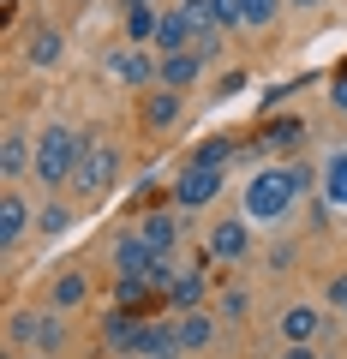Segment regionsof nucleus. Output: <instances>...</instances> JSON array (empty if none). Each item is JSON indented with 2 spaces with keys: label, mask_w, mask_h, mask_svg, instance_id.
<instances>
[{
  "label": "nucleus",
  "mask_w": 347,
  "mask_h": 359,
  "mask_svg": "<svg viewBox=\"0 0 347 359\" xmlns=\"http://www.w3.org/2000/svg\"><path fill=\"white\" fill-rule=\"evenodd\" d=\"M311 186V174L299 162H282V168H264V174L245 180V216L252 222H282L294 210V198Z\"/></svg>",
  "instance_id": "obj_1"
},
{
  "label": "nucleus",
  "mask_w": 347,
  "mask_h": 359,
  "mask_svg": "<svg viewBox=\"0 0 347 359\" xmlns=\"http://www.w3.org/2000/svg\"><path fill=\"white\" fill-rule=\"evenodd\" d=\"M174 335H180V353H198V347L216 341V318L210 311H180L174 318Z\"/></svg>",
  "instance_id": "obj_15"
},
{
  "label": "nucleus",
  "mask_w": 347,
  "mask_h": 359,
  "mask_svg": "<svg viewBox=\"0 0 347 359\" xmlns=\"http://www.w3.org/2000/svg\"><path fill=\"white\" fill-rule=\"evenodd\" d=\"M282 359H318L311 347H282Z\"/></svg>",
  "instance_id": "obj_33"
},
{
  "label": "nucleus",
  "mask_w": 347,
  "mask_h": 359,
  "mask_svg": "<svg viewBox=\"0 0 347 359\" xmlns=\"http://www.w3.org/2000/svg\"><path fill=\"white\" fill-rule=\"evenodd\" d=\"M60 341H66V323H60V311H13V323H6V347L54 353Z\"/></svg>",
  "instance_id": "obj_4"
},
{
  "label": "nucleus",
  "mask_w": 347,
  "mask_h": 359,
  "mask_svg": "<svg viewBox=\"0 0 347 359\" xmlns=\"http://www.w3.org/2000/svg\"><path fill=\"white\" fill-rule=\"evenodd\" d=\"M318 359H335V353H318Z\"/></svg>",
  "instance_id": "obj_37"
},
{
  "label": "nucleus",
  "mask_w": 347,
  "mask_h": 359,
  "mask_svg": "<svg viewBox=\"0 0 347 359\" xmlns=\"http://www.w3.org/2000/svg\"><path fill=\"white\" fill-rule=\"evenodd\" d=\"M120 180V150L108 138H84V156H78V168H72V186L84 198H96V192H108Z\"/></svg>",
  "instance_id": "obj_3"
},
{
  "label": "nucleus",
  "mask_w": 347,
  "mask_h": 359,
  "mask_svg": "<svg viewBox=\"0 0 347 359\" xmlns=\"http://www.w3.org/2000/svg\"><path fill=\"white\" fill-rule=\"evenodd\" d=\"M138 359H180V335H174V323H150Z\"/></svg>",
  "instance_id": "obj_19"
},
{
  "label": "nucleus",
  "mask_w": 347,
  "mask_h": 359,
  "mask_svg": "<svg viewBox=\"0 0 347 359\" xmlns=\"http://www.w3.org/2000/svg\"><path fill=\"white\" fill-rule=\"evenodd\" d=\"M138 233H144V245H150L156 257H168V252H174V240H180V216L156 210V216H144V222H138Z\"/></svg>",
  "instance_id": "obj_17"
},
{
  "label": "nucleus",
  "mask_w": 347,
  "mask_h": 359,
  "mask_svg": "<svg viewBox=\"0 0 347 359\" xmlns=\"http://www.w3.org/2000/svg\"><path fill=\"white\" fill-rule=\"evenodd\" d=\"M108 72H114L120 84H132V90H156L162 84V60H150L144 48H120L114 60H108Z\"/></svg>",
  "instance_id": "obj_8"
},
{
  "label": "nucleus",
  "mask_w": 347,
  "mask_h": 359,
  "mask_svg": "<svg viewBox=\"0 0 347 359\" xmlns=\"http://www.w3.org/2000/svg\"><path fill=\"white\" fill-rule=\"evenodd\" d=\"M25 168H36V144H30L25 132H6V138H0V174L25 180Z\"/></svg>",
  "instance_id": "obj_16"
},
{
  "label": "nucleus",
  "mask_w": 347,
  "mask_h": 359,
  "mask_svg": "<svg viewBox=\"0 0 347 359\" xmlns=\"http://www.w3.org/2000/svg\"><path fill=\"white\" fill-rule=\"evenodd\" d=\"M245 84V72H222V84H216V96H233V90Z\"/></svg>",
  "instance_id": "obj_32"
},
{
  "label": "nucleus",
  "mask_w": 347,
  "mask_h": 359,
  "mask_svg": "<svg viewBox=\"0 0 347 359\" xmlns=\"http://www.w3.org/2000/svg\"><path fill=\"white\" fill-rule=\"evenodd\" d=\"M329 102H335V114H347V72L335 78V90H329Z\"/></svg>",
  "instance_id": "obj_31"
},
{
  "label": "nucleus",
  "mask_w": 347,
  "mask_h": 359,
  "mask_svg": "<svg viewBox=\"0 0 347 359\" xmlns=\"http://www.w3.org/2000/svg\"><path fill=\"white\" fill-rule=\"evenodd\" d=\"M329 306L347 318V269H341V276H329Z\"/></svg>",
  "instance_id": "obj_30"
},
{
  "label": "nucleus",
  "mask_w": 347,
  "mask_h": 359,
  "mask_svg": "<svg viewBox=\"0 0 347 359\" xmlns=\"http://www.w3.org/2000/svg\"><path fill=\"white\" fill-rule=\"evenodd\" d=\"M108 257H114V269H120V276H150V269H156V252L144 245V233H120Z\"/></svg>",
  "instance_id": "obj_14"
},
{
  "label": "nucleus",
  "mask_w": 347,
  "mask_h": 359,
  "mask_svg": "<svg viewBox=\"0 0 347 359\" xmlns=\"http://www.w3.org/2000/svg\"><path fill=\"white\" fill-rule=\"evenodd\" d=\"M25 359H48V353H25Z\"/></svg>",
  "instance_id": "obj_36"
},
{
  "label": "nucleus",
  "mask_w": 347,
  "mask_h": 359,
  "mask_svg": "<svg viewBox=\"0 0 347 359\" xmlns=\"http://www.w3.org/2000/svg\"><path fill=\"white\" fill-rule=\"evenodd\" d=\"M192 162H204V168H228V162H233V138H210V144H198Z\"/></svg>",
  "instance_id": "obj_25"
},
{
  "label": "nucleus",
  "mask_w": 347,
  "mask_h": 359,
  "mask_svg": "<svg viewBox=\"0 0 347 359\" xmlns=\"http://www.w3.org/2000/svg\"><path fill=\"white\" fill-rule=\"evenodd\" d=\"M78 156H84V138H78L66 120H48L42 138H36V168H30V174H36L42 186H72Z\"/></svg>",
  "instance_id": "obj_2"
},
{
  "label": "nucleus",
  "mask_w": 347,
  "mask_h": 359,
  "mask_svg": "<svg viewBox=\"0 0 347 359\" xmlns=\"http://www.w3.org/2000/svg\"><path fill=\"white\" fill-rule=\"evenodd\" d=\"M60 48H66L60 30H54V25H36V30H30V42H25V60H30V66H54V60H60Z\"/></svg>",
  "instance_id": "obj_18"
},
{
  "label": "nucleus",
  "mask_w": 347,
  "mask_h": 359,
  "mask_svg": "<svg viewBox=\"0 0 347 359\" xmlns=\"http://www.w3.org/2000/svg\"><path fill=\"white\" fill-rule=\"evenodd\" d=\"M30 228H36V210H30L25 198H18V192H6V198H0V245L13 252V245L25 240Z\"/></svg>",
  "instance_id": "obj_11"
},
{
  "label": "nucleus",
  "mask_w": 347,
  "mask_h": 359,
  "mask_svg": "<svg viewBox=\"0 0 347 359\" xmlns=\"http://www.w3.org/2000/svg\"><path fill=\"white\" fill-rule=\"evenodd\" d=\"M96 335H102V347H108L114 359H138V347H144V335H150V323H144V311L114 306V311L102 318V330H96Z\"/></svg>",
  "instance_id": "obj_5"
},
{
  "label": "nucleus",
  "mask_w": 347,
  "mask_h": 359,
  "mask_svg": "<svg viewBox=\"0 0 347 359\" xmlns=\"http://www.w3.org/2000/svg\"><path fill=\"white\" fill-rule=\"evenodd\" d=\"M323 335V311L318 306H287L282 311V341L287 347H311Z\"/></svg>",
  "instance_id": "obj_12"
},
{
  "label": "nucleus",
  "mask_w": 347,
  "mask_h": 359,
  "mask_svg": "<svg viewBox=\"0 0 347 359\" xmlns=\"http://www.w3.org/2000/svg\"><path fill=\"white\" fill-rule=\"evenodd\" d=\"M210 25H216V30H240L245 25L240 0H210Z\"/></svg>",
  "instance_id": "obj_28"
},
{
  "label": "nucleus",
  "mask_w": 347,
  "mask_h": 359,
  "mask_svg": "<svg viewBox=\"0 0 347 359\" xmlns=\"http://www.w3.org/2000/svg\"><path fill=\"white\" fill-rule=\"evenodd\" d=\"M180 114H186V96L180 90H144V102H138V120H144V132H174L180 126Z\"/></svg>",
  "instance_id": "obj_7"
},
{
  "label": "nucleus",
  "mask_w": 347,
  "mask_h": 359,
  "mask_svg": "<svg viewBox=\"0 0 347 359\" xmlns=\"http://www.w3.org/2000/svg\"><path fill=\"white\" fill-rule=\"evenodd\" d=\"M180 6H210V0H180Z\"/></svg>",
  "instance_id": "obj_35"
},
{
  "label": "nucleus",
  "mask_w": 347,
  "mask_h": 359,
  "mask_svg": "<svg viewBox=\"0 0 347 359\" xmlns=\"http://www.w3.org/2000/svg\"><path fill=\"white\" fill-rule=\"evenodd\" d=\"M240 13H245V25H252V30H264V25H275L282 0H240Z\"/></svg>",
  "instance_id": "obj_27"
},
{
  "label": "nucleus",
  "mask_w": 347,
  "mask_h": 359,
  "mask_svg": "<svg viewBox=\"0 0 347 359\" xmlns=\"http://www.w3.org/2000/svg\"><path fill=\"white\" fill-rule=\"evenodd\" d=\"M222 186H228V168H204V162H186V174L174 180V204L180 210H204L222 198Z\"/></svg>",
  "instance_id": "obj_6"
},
{
  "label": "nucleus",
  "mask_w": 347,
  "mask_h": 359,
  "mask_svg": "<svg viewBox=\"0 0 347 359\" xmlns=\"http://www.w3.org/2000/svg\"><path fill=\"white\" fill-rule=\"evenodd\" d=\"M245 252H252V228H245L240 216H228V222H216V228H210V257L233 264V257H245Z\"/></svg>",
  "instance_id": "obj_10"
},
{
  "label": "nucleus",
  "mask_w": 347,
  "mask_h": 359,
  "mask_svg": "<svg viewBox=\"0 0 347 359\" xmlns=\"http://www.w3.org/2000/svg\"><path fill=\"white\" fill-rule=\"evenodd\" d=\"M36 228H42V240H54V233L72 228V210H66V204H42L36 210Z\"/></svg>",
  "instance_id": "obj_24"
},
{
  "label": "nucleus",
  "mask_w": 347,
  "mask_h": 359,
  "mask_svg": "<svg viewBox=\"0 0 347 359\" xmlns=\"http://www.w3.org/2000/svg\"><path fill=\"white\" fill-rule=\"evenodd\" d=\"M323 198H329L335 210H347V150H335L329 168H323Z\"/></svg>",
  "instance_id": "obj_22"
},
{
  "label": "nucleus",
  "mask_w": 347,
  "mask_h": 359,
  "mask_svg": "<svg viewBox=\"0 0 347 359\" xmlns=\"http://www.w3.org/2000/svg\"><path fill=\"white\" fill-rule=\"evenodd\" d=\"M287 6H299V13H311V6H323V0H287Z\"/></svg>",
  "instance_id": "obj_34"
},
{
  "label": "nucleus",
  "mask_w": 347,
  "mask_h": 359,
  "mask_svg": "<svg viewBox=\"0 0 347 359\" xmlns=\"http://www.w3.org/2000/svg\"><path fill=\"white\" fill-rule=\"evenodd\" d=\"M245 311H252V299H245L240 287H228V294H222V318H245Z\"/></svg>",
  "instance_id": "obj_29"
},
{
  "label": "nucleus",
  "mask_w": 347,
  "mask_h": 359,
  "mask_svg": "<svg viewBox=\"0 0 347 359\" xmlns=\"http://www.w3.org/2000/svg\"><path fill=\"white\" fill-rule=\"evenodd\" d=\"M198 72H204V54L198 48H180V54H162V90H192L198 84Z\"/></svg>",
  "instance_id": "obj_13"
},
{
  "label": "nucleus",
  "mask_w": 347,
  "mask_h": 359,
  "mask_svg": "<svg viewBox=\"0 0 347 359\" xmlns=\"http://www.w3.org/2000/svg\"><path fill=\"white\" fill-rule=\"evenodd\" d=\"M156 25H162V13H150V0H132V13H126V36H132V48L156 42Z\"/></svg>",
  "instance_id": "obj_20"
},
{
  "label": "nucleus",
  "mask_w": 347,
  "mask_h": 359,
  "mask_svg": "<svg viewBox=\"0 0 347 359\" xmlns=\"http://www.w3.org/2000/svg\"><path fill=\"white\" fill-rule=\"evenodd\" d=\"M264 144H270V150H299V144H306V120H294V114H287V120H275V126H264Z\"/></svg>",
  "instance_id": "obj_21"
},
{
  "label": "nucleus",
  "mask_w": 347,
  "mask_h": 359,
  "mask_svg": "<svg viewBox=\"0 0 347 359\" xmlns=\"http://www.w3.org/2000/svg\"><path fill=\"white\" fill-rule=\"evenodd\" d=\"M78 306H90V276L84 269H60L48 282V311H78Z\"/></svg>",
  "instance_id": "obj_9"
},
{
  "label": "nucleus",
  "mask_w": 347,
  "mask_h": 359,
  "mask_svg": "<svg viewBox=\"0 0 347 359\" xmlns=\"http://www.w3.org/2000/svg\"><path fill=\"white\" fill-rule=\"evenodd\" d=\"M168 299H174V306H186V311H198V306H204V276H198V269L174 276V282H168Z\"/></svg>",
  "instance_id": "obj_23"
},
{
  "label": "nucleus",
  "mask_w": 347,
  "mask_h": 359,
  "mask_svg": "<svg viewBox=\"0 0 347 359\" xmlns=\"http://www.w3.org/2000/svg\"><path fill=\"white\" fill-rule=\"evenodd\" d=\"M144 294H150V276H120V282H114V299H120V306H144Z\"/></svg>",
  "instance_id": "obj_26"
}]
</instances>
